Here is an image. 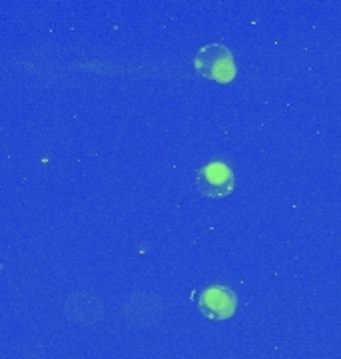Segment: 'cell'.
<instances>
[{"label": "cell", "instance_id": "6da1fadb", "mask_svg": "<svg viewBox=\"0 0 341 359\" xmlns=\"http://www.w3.org/2000/svg\"><path fill=\"white\" fill-rule=\"evenodd\" d=\"M194 68L208 80L229 84L236 78V60L229 48L222 44H208L194 56Z\"/></svg>", "mask_w": 341, "mask_h": 359}, {"label": "cell", "instance_id": "7a4b0ae2", "mask_svg": "<svg viewBox=\"0 0 341 359\" xmlns=\"http://www.w3.org/2000/svg\"><path fill=\"white\" fill-rule=\"evenodd\" d=\"M194 184H196V190L200 196L220 200V198H226L234 192L236 178H234L232 168L215 160V162H210V164H206L198 170Z\"/></svg>", "mask_w": 341, "mask_h": 359}, {"label": "cell", "instance_id": "3957f363", "mask_svg": "<svg viewBox=\"0 0 341 359\" xmlns=\"http://www.w3.org/2000/svg\"><path fill=\"white\" fill-rule=\"evenodd\" d=\"M198 309L203 318L214 321H224L234 318L238 309V297L232 287L226 285H210L198 297Z\"/></svg>", "mask_w": 341, "mask_h": 359}]
</instances>
